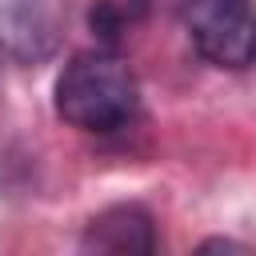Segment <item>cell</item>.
Listing matches in <instances>:
<instances>
[{
  "mask_svg": "<svg viewBox=\"0 0 256 256\" xmlns=\"http://www.w3.org/2000/svg\"><path fill=\"white\" fill-rule=\"evenodd\" d=\"M64 20H68V0H16V12H12L16 52L20 56H48Z\"/></svg>",
  "mask_w": 256,
  "mask_h": 256,
  "instance_id": "277c9868",
  "label": "cell"
},
{
  "mask_svg": "<svg viewBox=\"0 0 256 256\" xmlns=\"http://www.w3.org/2000/svg\"><path fill=\"white\" fill-rule=\"evenodd\" d=\"M136 112H140V84L132 68L108 48L72 56L56 76V116L80 132L96 136L120 132L124 124H132Z\"/></svg>",
  "mask_w": 256,
  "mask_h": 256,
  "instance_id": "6da1fadb",
  "label": "cell"
},
{
  "mask_svg": "<svg viewBox=\"0 0 256 256\" xmlns=\"http://www.w3.org/2000/svg\"><path fill=\"white\" fill-rule=\"evenodd\" d=\"M80 248H84V252H116V256L156 252V228H152V216H148L140 204H116V208H104L100 216L88 220Z\"/></svg>",
  "mask_w": 256,
  "mask_h": 256,
  "instance_id": "3957f363",
  "label": "cell"
},
{
  "mask_svg": "<svg viewBox=\"0 0 256 256\" xmlns=\"http://www.w3.org/2000/svg\"><path fill=\"white\" fill-rule=\"evenodd\" d=\"M180 24L196 52L216 68L256 64V8L252 0H176Z\"/></svg>",
  "mask_w": 256,
  "mask_h": 256,
  "instance_id": "7a4b0ae2",
  "label": "cell"
}]
</instances>
